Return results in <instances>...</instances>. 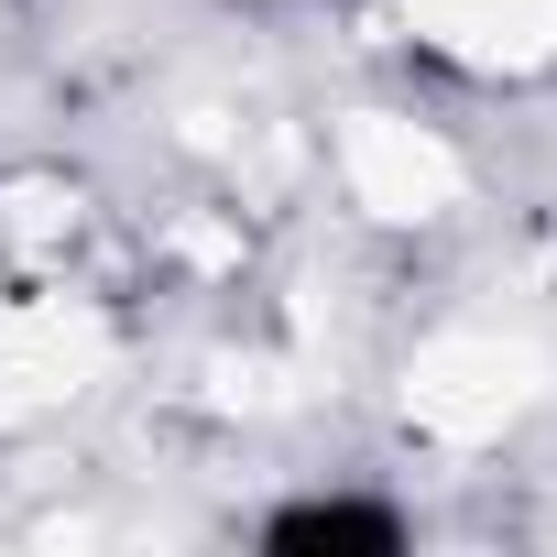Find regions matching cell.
<instances>
[{
  "instance_id": "1",
  "label": "cell",
  "mask_w": 557,
  "mask_h": 557,
  "mask_svg": "<svg viewBox=\"0 0 557 557\" xmlns=\"http://www.w3.org/2000/svg\"><path fill=\"white\" fill-rule=\"evenodd\" d=\"M416 513L383 492H296L262 513V557H405Z\"/></svg>"
}]
</instances>
